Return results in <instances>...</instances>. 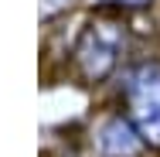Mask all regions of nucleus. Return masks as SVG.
I'll return each mask as SVG.
<instances>
[{
	"instance_id": "f257e3e1",
	"label": "nucleus",
	"mask_w": 160,
	"mask_h": 157,
	"mask_svg": "<svg viewBox=\"0 0 160 157\" xmlns=\"http://www.w3.org/2000/svg\"><path fill=\"white\" fill-rule=\"evenodd\" d=\"M126 106L129 120L140 130V137L160 147V62H143L126 75Z\"/></svg>"
},
{
	"instance_id": "f03ea898",
	"label": "nucleus",
	"mask_w": 160,
	"mask_h": 157,
	"mask_svg": "<svg viewBox=\"0 0 160 157\" xmlns=\"http://www.w3.org/2000/svg\"><path fill=\"white\" fill-rule=\"evenodd\" d=\"M123 55V28L112 21H92L75 41V65L89 82H102Z\"/></svg>"
},
{
	"instance_id": "7ed1b4c3",
	"label": "nucleus",
	"mask_w": 160,
	"mask_h": 157,
	"mask_svg": "<svg viewBox=\"0 0 160 157\" xmlns=\"http://www.w3.org/2000/svg\"><path fill=\"white\" fill-rule=\"evenodd\" d=\"M143 144L147 140L140 137V130L133 126V120H123V116L106 120L102 130H99V150H102V157H136Z\"/></svg>"
},
{
	"instance_id": "20e7f679",
	"label": "nucleus",
	"mask_w": 160,
	"mask_h": 157,
	"mask_svg": "<svg viewBox=\"0 0 160 157\" xmlns=\"http://www.w3.org/2000/svg\"><path fill=\"white\" fill-rule=\"evenodd\" d=\"M102 3H116V7H143L150 0H102Z\"/></svg>"
}]
</instances>
